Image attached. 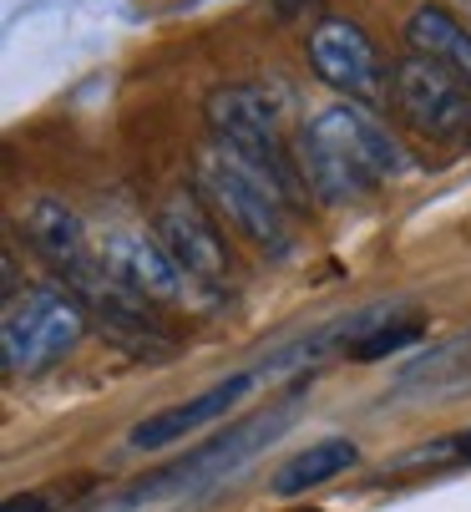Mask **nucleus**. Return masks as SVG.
Returning a JSON list of instances; mask_svg holds the SVG:
<instances>
[{
	"label": "nucleus",
	"mask_w": 471,
	"mask_h": 512,
	"mask_svg": "<svg viewBox=\"0 0 471 512\" xmlns=\"http://www.w3.org/2000/svg\"><path fill=\"white\" fill-rule=\"evenodd\" d=\"M122 289H132L137 300L147 305H178L188 295V274L173 264V254L163 249L157 234H137V229H117L107 244H102V259H97Z\"/></svg>",
	"instance_id": "nucleus-9"
},
{
	"label": "nucleus",
	"mask_w": 471,
	"mask_h": 512,
	"mask_svg": "<svg viewBox=\"0 0 471 512\" xmlns=\"http://www.w3.org/2000/svg\"><path fill=\"white\" fill-rule=\"evenodd\" d=\"M390 102L401 122L431 142H466L471 137V87L426 56H406L390 71Z\"/></svg>",
	"instance_id": "nucleus-6"
},
{
	"label": "nucleus",
	"mask_w": 471,
	"mask_h": 512,
	"mask_svg": "<svg viewBox=\"0 0 471 512\" xmlns=\"http://www.w3.org/2000/svg\"><path fill=\"white\" fill-rule=\"evenodd\" d=\"M294 411H299V406L284 401V406H269V411H259V416L239 421V426H228L223 436H213V442L193 447V452L178 457L173 467H163L157 477H147L142 487H132V492L122 497V507H142V502H157V497H183V492H198V487L228 482V477L239 472L254 452H264L274 436L294 421Z\"/></svg>",
	"instance_id": "nucleus-3"
},
{
	"label": "nucleus",
	"mask_w": 471,
	"mask_h": 512,
	"mask_svg": "<svg viewBox=\"0 0 471 512\" xmlns=\"http://www.w3.org/2000/svg\"><path fill=\"white\" fill-rule=\"evenodd\" d=\"M294 158L304 188L325 203H355L406 168L396 137L355 102H330L314 112L294 137Z\"/></svg>",
	"instance_id": "nucleus-1"
},
{
	"label": "nucleus",
	"mask_w": 471,
	"mask_h": 512,
	"mask_svg": "<svg viewBox=\"0 0 471 512\" xmlns=\"http://www.w3.org/2000/svg\"><path fill=\"white\" fill-rule=\"evenodd\" d=\"M0 512H51V497L46 492H21V497H6Z\"/></svg>",
	"instance_id": "nucleus-15"
},
{
	"label": "nucleus",
	"mask_w": 471,
	"mask_h": 512,
	"mask_svg": "<svg viewBox=\"0 0 471 512\" xmlns=\"http://www.w3.org/2000/svg\"><path fill=\"white\" fill-rule=\"evenodd\" d=\"M406 41H411V56H426L436 66H446L451 77H461L471 87V31L446 11V6H416L411 21H406Z\"/></svg>",
	"instance_id": "nucleus-12"
},
{
	"label": "nucleus",
	"mask_w": 471,
	"mask_h": 512,
	"mask_svg": "<svg viewBox=\"0 0 471 512\" xmlns=\"http://www.w3.org/2000/svg\"><path fill=\"white\" fill-rule=\"evenodd\" d=\"M259 376H264L259 365H254V371H233L228 381L198 391V396L183 401V406H163V411L142 416V421L132 426V436H127V447H137V452H163V447H173V442H188L193 431H203V426H213L218 416H228L233 401H244V396L259 386Z\"/></svg>",
	"instance_id": "nucleus-10"
},
{
	"label": "nucleus",
	"mask_w": 471,
	"mask_h": 512,
	"mask_svg": "<svg viewBox=\"0 0 471 512\" xmlns=\"http://www.w3.org/2000/svg\"><path fill=\"white\" fill-rule=\"evenodd\" d=\"M198 188H203V198L233 224V234H239V239H249V244H254L259 254H269V259H289V249H294V239H289V208H284L254 173H244L239 163H228V158L213 148V153H203V163H198Z\"/></svg>",
	"instance_id": "nucleus-5"
},
{
	"label": "nucleus",
	"mask_w": 471,
	"mask_h": 512,
	"mask_svg": "<svg viewBox=\"0 0 471 512\" xmlns=\"http://www.w3.org/2000/svg\"><path fill=\"white\" fill-rule=\"evenodd\" d=\"M355 462H360V447L350 442V436H325V442H309L304 452H294V457L274 472L269 492H274V497H299V492H309V487H320V482L350 472Z\"/></svg>",
	"instance_id": "nucleus-13"
},
{
	"label": "nucleus",
	"mask_w": 471,
	"mask_h": 512,
	"mask_svg": "<svg viewBox=\"0 0 471 512\" xmlns=\"http://www.w3.org/2000/svg\"><path fill=\"white\" fill-rule=\"evenodd\" d=\"M87 305L71 295L66 284H36L21 300L6 305L0 320V360L6 371H46L51 360H61L87 330Z\"/></svg>",
	"instance_id": "nucleus-4"
},
{
	"label": "nucleus",
	"mask_w": 471,
	"mask_h": 512,
	"mask_svg": "<svg viewBox=\"0 0 471 512\" xmlns=\"http://www.w3.org/2000/svg\"><path fill=\"white\" fill-rule=\"evenodd\" d=\"M411 340H421V320H396V325L375 320V325H370V330H360V335H355L345 350H350V360L370 365V360H385V355L406 350Z\"/></svg>",
	"instance_id": "nucleus-14"
},
{
	"label": "nucleus",
	"mask_w": 471,
	"mask_h": 512,
	"mask_svg": "<svg viewBox=\"0 0 471 512\" xmlns=\"http://www.w3.org/2000/svg\"><path fill=\"white\" fill-rule=\"evenodd\" d=\"M21 234L31 244V254L61 274V284L71 279H82L97 259L87 254V229H82V218H76V208H66L61 198H36L26 213H21Z\"/></svg>",
	"instance_id": "nucleus-11"
},
{
	"label": "nucleus",
	"mask_w": 471,
	"mask_h": 512,
	"mask_svg": "<svg viewBox=\"0 0 471 512\" xmlns=\"http://www.w3.org/2000/svg\"><path fill=\"white\" fill-rule=\"evenodd\" d=\"M446 452H451V457H461V462H471V431H461V436H446Z\"/></svg>",
	"instance_id": "nucleus-16"
},
{
	"label": "nucleus",
	"mask_w": 471,
	"mask_h": 512,
	"mask_svg": "<svg viewBox=\"0 0 471 512\" xmlns=\"http://www.w3.org/2000/svg\"><path fill=\"white\" fill-rule=\"evenodd\" d=\"M157 239L173 254V264L188 274V284H203V289H228L233 279V259H228V244L218 234V224L208 218L203 198L198 193H173L157 208Z\"/></svg>",
	"instance_id": "nucleus-7"
},
{
	"label": "nucleus",
	"mask_w": 471,
	"mask_h": 512,
	"mask_svg": "<svg viewBox=\"0 0 471 512\" xmlns=\"http://www.w3.org/2000/svg\"><path fill=\"white\" fill-rule=\"evenodd\" d=\"M304 51H309V66L320 71V82L335 87L345 102H370V97L385 92L380 51H375V41L355 21H345V16L320 21V26L309 31Z\"/></svg>",
	"instance_id": "nucleus-8"
},
{
	"label": "nucleus",
	"mask_w": 471,
	"mask_h": 512,
	"mask_svg": "<svg viewBox=\"0 0 471 512\" xmlns=\"http://www.w3.org/2000/svg\"><path fill=\"white\" fill-rule=\"evenodd\" d=\"M279 112H284V97L259 82L218 87L208 97V127L218 137V153L228 163H239L244 173H254L284 208H294L304 193V178H299V158L284 142Z\"/></svg>",
	"instance_id": "nucleus-2"
}]
</instances>
